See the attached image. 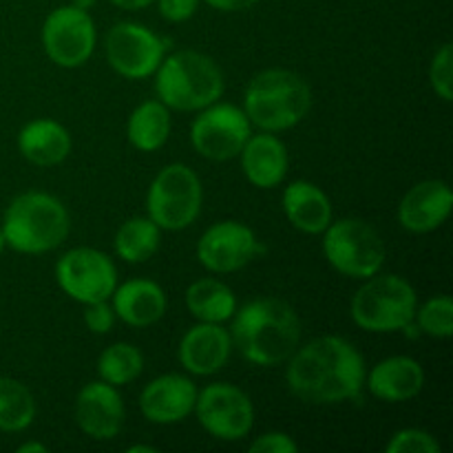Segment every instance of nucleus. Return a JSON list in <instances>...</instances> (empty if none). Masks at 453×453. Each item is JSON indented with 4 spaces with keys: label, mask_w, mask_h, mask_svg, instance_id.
Instances as JSON below:
<instances>
[{
    "label": "nucleus",
    "mask_w": 453,
    "mask_h": 453,
    "mask_svg": "<svg viewBox=\"0 0 453 453\" xmlns=\"http://www.w3.org/2000/svg\"><path fill=\"white\" fill-rule=\"evenodd\" d=\"M168 40L137 22H118L106 34L104 49L111 69L127 80H144L157 71Z\"/></svg>",
    "instance_id": "obj_13"
},
{
    "label": "nucleus",
    "mask_w": 453,
    "mask_h": 453,
    "mask_svg": "<svg viewBox=\"0 0 453 453\" xmlns=\"http://www.w3.org/2000/svg\"><path fill=\"white\" fill-rule=\"evenodd\" d=\"M197 401V388L188 376L162 374L140 394V411L149 423L177 425L188 418Z\"/></svg>",
    "instance_id": "obj_18"
},
{
    "label": "nucleus",
    "mask_w": 453,
    "mask_h": 453,
    "mask_svg": "<svg viewBox=\"0 0 453 453\" xmlns=\"http://www.w3.org/2000/svg\"><path fill=\"white\" fill-rule=\"evenodd\" d=\"M0 230L12 250L20 255H44L69 237L71 217L58 197L29 190L9 203Z\"/></svg>",
    "instance_id": "obj_5"
},
{
    "label": "nucleus",
    "mask_w": 453,
    "mask_h": 453,
    "mask_svg": "<svg viewBox=\"0 0 453 453\" xmlns=\"http://www.w3.org/2000/svg\"><path fill=\"white\" fill-rule=\"evenodd\" d=\"M414 326L420 334L432 339H449L453 334V301L449 295H438L416 308Z\"/></svg>",
    "instance_id": "obj_29"
},
{
    "label": "nucleus",
    "mask_w": 453,
    "mask_h": 453,
    "mask_svg": "<svg viewBox=\"0 0 453 453\" xmlns=\"http://www.w3.org/2000/svg\"><path fill=\"white\" fill-rule=\"evenodd\" d=\"M96 22L88 12L65 4L53 9L42 25V47L49 60L62 69L87 65L96 51Z\"/></svg>",
    "instance_id": "obj_12"
},
{
    "label": "nucleus",
    "mask_w": 453,
    "mask_h": 453,
    "mask_svg": "<svg viewBox=\"0 0 453 453\" xmlns=\"http://www.w3.org/2000/svg\"><path fill=\"white\" fill-rule=\"evenodd\" d=\"M128 453H140V451H146V453H155L157 449H155V447H150V445H133V447H128L127 449Z\"/></svg>",
    "instance_id": "obj_38"
},
{
    "label": "nucleus",
    "mask_w": 453,
    "mask_h": 453,
    "mask_svg": "<svg viewBox=\"0 0 453 453\" xmlns=\"http://www.w3.org/2000/svg\"><path fill=\"white\" fill-rule=\"evenodd\" d=\"M250 135L252 124L243 109L219 100L197 111V118L190 124V144L202 157L212 162L239 157Z\"/></svg>",
    "instance_id": "obj_10"
},
{
    "label": "nucleus",
    "mask_w": 453,
    "mask_h": 453,
    "mask_svg": "<svg viewBox=\"0 0 453 453\" xmlns=\"http://www.w3.org/2000/svg\"><path fill=\"white\" fill-rule=\"evenodd\" d=\"M155 3L164 20L168 22H186L199 7V0H155Z\"/></svg>",
    "instance_id": "obj_34"
},
{
    "label": "nucleus",
    "mask_w": 453,
    "mask_h": 453,
    "mask_svg": "<svg viewBox=\"0 0 453 453\" xmlns=\"http://www.w3.org/2000/svg\"><path fill=\"white\" fill-rule=\"evenodd\" d=\"M155 93L171 111H202L224 96V73L211 56L195 49H181L164 56L155 71Z\"/></svg>",
    "instance_id": "obj_4"
},
{
    "label": "nucleus",
    "mask_w": 453,
    "mask_h": 453,
    "mask_svg": "<svg viewBox=\"0 0 453 453\" xmlns=\"http://www.w3.org/2000/svg\"><path fill=\"white\" fill-rule=\"evenodd\" d=\"M363 281L365 283L349 303L352 321L361 330L372 334H392L405 332V327L414 323L418 295L407 279L379 273Z\"/></svg>",
    "instance_id": "obj_6"
},
{
    "label": "nucleus",
    "mask_w": 453,
    "mask_h": 453,
    "mask_svg": "<svg viewBox=\"0 0 453 453\" xmlns=\"http://www.w3.org/2000/svg\"><path fill=\"white\" fill-rule=\"evenodd\" d=\"M193 411L206 434L217 441H243L255 427V405L233 383H211L199 389Z\"/></svg>",
    "instance_id": "obj_9"
},
{
    "label": "nucleus",
    "mask_w": 453,
    "mask_h": 453,
    "mask_svg": "<svg viewBox=\"0 0 453 453\" xmlns=\"http://www.w3.org/2000/svg\"><path fill=\"white\" fill-rule=\"evenodd\" d=\"M453 211V193L447 181L425 180L411 186L398 203V224L414 234L441 228Z\"/></svg>",
    "instance_id": "obj_16"
},
{
    "label": "nucleus",
    "mask_w": 453,
    "mask_h": 453,
    "mask_svg": "<svg viewBox=\"0 0 453 453\" xmlns=\"http://www.w3.org/2000/svg\"><path fill=\"white\" fill-rule=\"evenodd\" d=\"M186 308L197 321L226 323L237 310V296L219 279H197L186 290Z\"/></svg>",
    "instance_id": "obj_25"
},
{
    "label": "nucleus",
    "mask_w": 453,
    "mask_h": 453,
    "mask_svg": "<svg viewBox=\"0 0 453 453\" xmlns=\"http://www.w3.org/2000/svg\"><path fill=\"white\" fill-rule=\"evenodd\" d=\"M35 418L34 394L20 380L0 376V432H25Z\"/></svg>",
    "instance_id": "obj_27"
},
{
    "label": "nucleus",
    "mask_w": 453,
    "mask_h": 453,
    "mask_svg": "<svg viewBox=\"0 0 453 453\" xmlns=\"http://www.w3.org/2000/svg\"><path fill=\"white\" fill-rule=\"evenodd\" d=\"M203 203L202 180L186 164H168L150 181L146 195V217L159 230L180 233L197 221Z\"/></svg>",
    "instance_id": "obj_7"
},
{
    "label": "nucleus",
    "mask_w": 453,
    "mask_h": 453,
    "mask_svg": "<svg viewBox=\"0 0 453 453\" xmlns=\"http://www.w3.org/2000/svg\"><path fill=\"white\" fill-rule=\"evenodd\" d=\"M115 7L124 9V12H137V9H146L155 3V0H111Z\"/></svg>",
    "instance_id": "obj_36"
},
{
    "label": "nucleus",
    "mask_w": 453,
    "mask_h": 453,
    "mask_svg": "<svg viewBox=\"0 0 453 453\" xmlns=\"http://www.w3.org/2000/svg\"><path fill=\"white\" fill-rule=\"evenodd\" d=\"M203 3L208 4V7L217 9V12H243V9H250L255 7L259 0H203Z\"/></svg>",
    "instance_id": "obj_35"
},
{
    "label": "nucleus",
    "mask_w": 453,
    "mask_h": 453,
    "mask_svg": "<svg viewBox=\"0 0 453 453\" xmlns=\"http://www.w3.org/2000/svg\"><path fill=\"white\" fill-rule=\"evenodd\" d=\"M261 250L255 230L243 221H217L197 242V259L215 274L237 273L246 268Z\"/></svg>",
    "instance_id": "obj_14"
},
{
    "label": "nucleus",
    "mask_w": 453,
    "mask_h": 453,
    "mask_svg": "<svg viewBox=\"0 0 453 453\" xmlns=\"http://www.w3.org/2000/svg\"><path fill=\"white\" fill-rule=\"evenodd\" d=\"M250 453H296L299 445L295 442V438L288 436L283 432H268L264 436L255 438L250 445Z\"/></svg>",
    "instance_id": "obj_33"
},
{
    "label": "nucleus",
    "mask_w": 453,
    "mask_h": 453,
    "mask_svg": "<svg viewBox=\"0 0 453 453\" xmlns=\"http://www.w3.org/2000/svg\"><path fill=\"white\" fill-rule=\"evenodd\" d=\"M18 150L35 166H58L69 157L71 135L56 119H31L18 133Z\"/></svg>",
    "instance_id": "obj_23"
},
{
    "label": "nucleus",
    "mask_w": 453,
    "mask_h": 453,
    "mask_svg": "<svg viewBox=\"0 0 453 453\" xmlns=\"http://www.w3.org/2000/svg\"><path fill=\"white\" fill-rule=\"evenodd\" d=\"M115 319L131 327H150L166 314V295L150 279H131L115 286L111 295Z\"/></svg>",
    "instance_id": "obj_20"
},
{
    "label": "nucleus",
    "mask_w": 453,
    "mask_h": 453,
    "mask_svg": "<svg viewBox=\"0 0 453 453\" xmlns=\"http://www.w3.org/2000/svg\"><path fill=\"white\" fill-rule=\"evenodd\" d=\"M365 385L383 403H407L425 388V370L411 357H389L365 372Z\"/></svg>",
    "instance_id": "obj_19"
},
{
    "label": "nucleus",
    "mask_w": 453,
    "mask_h": 453,
    "mask_svg": "<svg viewBox=\"0 0 453 453\" xmlns=\"http://www.w3.org/2000/svg\"><path fill=\"white\" fill-rule=\"evenodd\" d=\"M242 171L246 180L257 188H274L286 180L288 173V149L277 133L261 131L259 135H250L243 144Z\"/></svg>",
    "instance_id": "obj_21"
},
{
    "label": "nucleus",
    "mask_w": 453,
    "mask_h": 453,
    "mask_svg": "<svg viewBox=\"0 0 453 453\" xmlns=\"http://www.w3.org/2000/svg\"><path fill=\"white\" fill-rule=\"evenodd\" d=\"M230 339L233 348L252 365H283L299 348V314L288 301L261 296L234 310Z\"/></svg>",
    "instance_id": "obj_2"
},
{
    "label": "nucleus",
    "mask_w": 453,
    "mask_h": 453,
    "mask_svg": "<svg viewBox=\"0 0 453 453\" xmlns=\"http://www.w3.org/2000/svg\"><path fill=\"white\" fill-rule=\"evenodd\" d=\"M18 453H47V445H40V442H25V445L18 447Z\"/></svg>",
    "instance_id": "obj_37"
},
{
    "label": "nucleus",
    "mask_w": 453,
    "mask_h": 453,
    "mask_svg": "<svg viewBox=\"0 0 453 453\" xmlns=\"http://www.w3.org/2000/svg\"><path fill=\"white\" fill-rule=\"evenodd\" d=\"M124 401L118 388L106 380L87 383L75 396V423L93 441H111L122 432Z\"/></svg>",
    "instance_id": "obj_15"
},
{
    "label": "nucleus",
    "mask_w": 453,
    "mask_h": 453,
    "mask_svg": "<svg viewBox=\"0 0 453 453\" xmlns=\"http://www.w3.org/2000/svg\"><path fill=\"white\" fill-rule=\"evenodd\" d=\"M4 246H7V243H4V234H3V230H0V255H3Z\"/></svg>",
    "instance_id": "obj_40"
},
{
    "label": "nucleus",
    "mask_w": 453,
    "mask_h": 453,
    "mask_svg": "<svg viewBox=\"0 0 453 453\" xmlns=\"http://www.w3.org/2000/svg\"><path fill=\"white\" fill-rule=\"evenodd\" d=\"M56 281L69 299L82 305L109 301L118 286V268L96 248H73L58 259Z\"/></svg>",
    "instance_id": "obj_11"
},
{
    "label": "nucleus",
    "mask_w": 453,
    "mask_h": 453,
    "mask_svg": "<svg viewBox=\"0 0 453 453\" xmlns=\"http://www.w3.org/2000/svg\"><path fill=\"white\" fill-rule=\"evenodd\" d=\"M171 109L159 100H146L135 106L127 122V137L133 149L155 153L171 137Z\"/></svg>",
    "instance_id": "obj_24"
},
{
    "label": "nucleus",
    "mask_w": 453,
    "mask_h": 453,
    "mask_svg": "<svg viewBox=\"0 0 453 453\" xmlns=\"http://www.w3.org/2000/svg\"><path fill=\"white\" fill-rule=\"evenodd\" d=\"M142 370H144V357L131 343L109 345L100 354V358H97V374H100V379L115 385V388H124V385L140 379Z\"/></svg>",
    "instance_id": "obj_28"
},
{
    "label": "nucleus",
    "mask_w": 453,
    "mask_h": 453,
    "mask_svg": "<svg viewBox=\"0 0 453 453\" xmlns=\"http://www.w3.org/2000/svg\"><path fill=\"white\" fill-rule=\"evenodd\" d=\"M312 109V88L290 69L259 71L243 91V113L265 133L290 131Z\"/></svg>",
    "instance_id": "obj_3"
},
{
    "label": "nucleus",
    "mask_w": 453,
    "mask_h": 453,
    "mask_svg": "<svg viewBox=\"0 0 453 453\" xmlns=\"http://www.w3.org/2000/svg\"><path fill=\"white\" fill-rule=\"evenodd\" d=\"M286 385L308 405L357 401L365 388V361L343 336H319L288 358Z\"/></svg>",
    "instance_id": "obj_1"
},
{
    "label": "nucleus",
    "mask_w": 453,
    "mask_h": 453,
    "mask_svg": "<svg viewBox=\"0 0 453 453\" xmlns=\"http://www.w3.org/2000/svg\"><path fill=\"white\" fill-rule=\"evenodd\" d=\"M429 84L442 102L453 100V47L451 42L441 44L429 65Z\"/></svg>",
    "instance_id": "obj_30"
},
{
    "label": "nucleus",
    "mask_w": 453,
    "mask_h": 453,
    "mask_svg": "<svg viewBox=\"0 0 453 453\" xmlns=\"http://www.w3.org/2000/svg\"><path fill=\"white\" fill-rule=\"evenodd\" d=\"M283 212L296 230L321 234L332 224V202L323 188L305 180H296L283 190Z\"/></svg>",
    "instance_id": "obj_22"
},
{
    "label": "nucleus",
    "mask_w": 453,
    "mask_h": 453,
    "mask_svg": "<svg viewBox=\"0 0 453 453\" xmlns=\"http://www.w3.org/2000/svg\"><path fill=\"white\" fill-rule=\"evenodd\" d=\"M388 453H441V442L436 436L418 427L401 429L385 447Z\"/></svg>",
    "instance_id": "obj_31"
},
{
    "label": "nucleus",
    "mask_w": 453,
    "mask_h": 453,
    "mask_svg": "<svg viewBox=\"0 0 453 453\" xmlns=\"http://www.w3.org/2000/svg\"><path fill=\"white\" fill-rule=\"evenodd\" d=\"M84 323L93 334H106L115 326L113 305L109 301H96V303L84 305Z\"/></svg>",
    "instance_id": "obj_32"
},
{
    "label": "nucleus",
    "mask_w": 453,
    "mask_h": 453,
    "mask_svg": "<svg viewBox=\"0 0 453 453\" xmlns=\"http://www.w3.org/2000/svg\"><path fill=\"white\" fill-rule=\"evenodd\" d=\"M73 4H75V7L84 9V12H88V9H91L93 4H96V0H73Z\"/></svg>",
    "instance_id": "obj_39"
},
{
    "label": "nucleus",
    "mask_w": 453,
    "mask_h": 453,
    "mask_svg": "<svg viewBox=\"0 0 453 453\" xmlns=\"http://www.w3.org/2000/svg\"><path fill=\"white\" fill-rule=\"evenodd\" d=\"M323 255L339 274L370 279L383 270L385 243L374 226L363 219H339L323 230Z\"/></svg>",
    "instance_id": "obj_8"
},
{
    "label": "nucleus",
    "mask_w": 453,
    "mask_h": 453,
    "mask_svg": "<svg viewBox=\"0 0 453 453\" xmlns=\"http://www.w3.org/2000/svg\"><path fill=\"white\" fill-rule=\"evenodd\" d=\"M162 243V230L150 217H131L115 233V255L127 264L153 259Z\"/></svg>",
    "instance_id": "obj_26"
},
{
    "label": "nucleus",
    "mask_w": 453,
    "mask_h": 453,
    "mask_svg": "<svg viewBox=\"0 0 453 453\" xmlns=\"http://www.w3.org/2000/svg\"><path fill=\"white\" fill-rule=\"evenodd\" d=\"M230 352H233V339L224 323L199 321L181 336L177 358L188 374L212 376L224 370Z\"/></svg>",
    "instance_id": "obj_17"
}]
</instances>
